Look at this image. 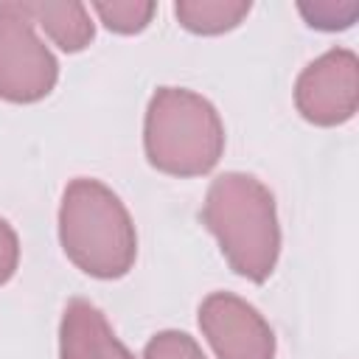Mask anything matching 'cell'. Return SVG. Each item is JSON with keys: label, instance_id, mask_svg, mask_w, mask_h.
I'll return each mask as SVG.
<instances>
[{"label": "cell", "instance_id": "1", "mask_svg": "<svg viewBox=\"0 0 359 359\" xmlns=\"http://www.w3.org/2000/svg\"><path fill=\"white\" fill-rule=\"evenodd\" d=\"M202 224L219 241L230 269L264 283L280 255V224L272 191L252 174H219L202 205Z\"/></svg>", "mask_w": 359, "mask_h": 359}, {"label": "cell", "instance_id": "2", "mask_svg": "<svg viewBox=\"0 0 359 359\" xmlns=\"http://www.w3.org/2000/svg\"><path fill=\"white\" fill-rule=\"evenodd\" d=\"M59 241L81 272L101 280L123 278L137 258V233L126 205L90 177L70 180L62 194Z\"/></svg>", "mask_w": 359, "mask_h": 359}, {"label": "cell", "instance_id": "3", "mask_svg": "<svg viewBox=\"0 0 359 359\" xmlns=\"http://www.w3.org/2000/svg\"><path fill=\"white\" fill-rule=\"evenodd\" d=\"M149 163L171 177H202L216 168L224 151V123L216 107L194 90L160 87L143 121Z\"/></svg>", "mask_w": 359, "mask_h": 359}, {"label": "cell", "instance_id": "4", "mask_svg": "<svg viewBox=\"0 0 359 359\" xmlns=\"http://www.w3.org/2000/svg\"><path fill=\"white\" fill-rule=\"evenodd\" d=\"M59 79V62L36 34L22 3H0V98L42 101Z\"/></svg>", "mask_w": 359, "mask_h": 359}, {"label": "cell", "instance_id": "5", "mask_svg": "<svg viewBox=\"0 0 359 359\" xmlns=\"http://www.w3.org/2000/svg\"><path fill=\"white\" fill-rule=\"evenodd\" d=\"M294 107L314 126H339L359 109V59L351 48H331L303 67Z\"/></svg>", "mask_w": 359, "mask_h": 359}, {"label": "cell", "instance_id": "6", "mask_svg": "<svg viewBox=\"0 0 359 359\" xmlns=\"http://www.w3.org/2000/svg\"><path fill=\"white\" fill-rule=\"evenodd\" d=\"M199 328L216 359H275V334L238 294L213 292L199 303Z\"/></svg>", "mask_w": 359, "mask_h": 359}, {"label": "cell", "instance_id": "7", "mask_svg": "<svg viewBox=\"0 0 359 359\" xmlns=\"http://www.w3.org/2000/svg\"><path fill=\"white\" fill-rule=\"evenodd\" d=\"M59 359H135V353L115 337L98 306L73 297L59 323Z\"/></svg>", "mask_w": 359, "mask_h": 359}, {"label": "cell", "instance_id": "8", "mask_svg": "<svg viewBox=\"0 0 359 359\" xmlns=\"http://www.w3.org/2000/svg\"><path fill=\"white\" fill-rule=\"evenodd\" d=\"M22 8L53 39V45H59L65 53L84 50L95 36V25H93L90 11H87L84 3H76V0H67V3L34 0V3H25L22 0Z\"/></svg>", "mask_w": 359, "mask_h": 359}, {"label": "cell", "instance_id": "9", "mask_svg": "<svg viewBox=\"0 0 359 359\" xmlns=\"http://www.w3.org/2000/svg\"><path fill=\"white\" fill-rule=\"evenodd\" d=\"M252 3L250 0H180L174 6V14L182 28L191 34H224L233 31L247 14Z\"/></svg>", "mask_w": 359, "mask_h": 359}, {"label": "cell", "instance_id": "10", "mask_svg": "<svg viewBox=\"0 0 359 359\" xmlns=\"http://www.w3.org/2000/svg\"><path fill=\"white\" fill-rule=\"evenodd\" d=\"M93 11L98 14V20L109 31H115V34H137L151 22V17L157 11V3H151V0H112V3L95 0Z\"/></svg>", "mask_w": 359, "mask_h": 359}, {"label": "cell", "instance_id": "11", "mask_svg": "<svg viewBox=\"0 0 359 359\" xmlns=\"http://www.w3.org/2000/svg\"><path fill=\"white\" fill-rule=\"evenodd\" d=\"M297 11L317 31H345L359 17V0H303Z\"/></svg>", "mask_w": 359, "mask_h": 359}, {"label": "cell", "instance_id": "12", "mask_svg": "<svg viewBox=\"0 0 359 359\" xmlns=\"http://www.w3.org/2000/svg\"><path fill=\"white\" fill-rule=\"evenodd\" d=\"M143 359H208L199 342L185 331H160L154 334L146 348Z\"/></svg>", "mask_w": 359, "mask_h": 359}, {"label": "cell", "instance_id": "13", "mask_svg": "<svg viewBox=\"0 0 359 359\" xmlns=\"http://www.w3.org/2000/svg\"><path fill=\"white\" fill-rule=\"evenodd\" d=\"M17 264H20V238L14 227L6 219H0V286L11 280Z\"/></svg>", "mask_w": 359, "mask_h": 359}]
</instances>
